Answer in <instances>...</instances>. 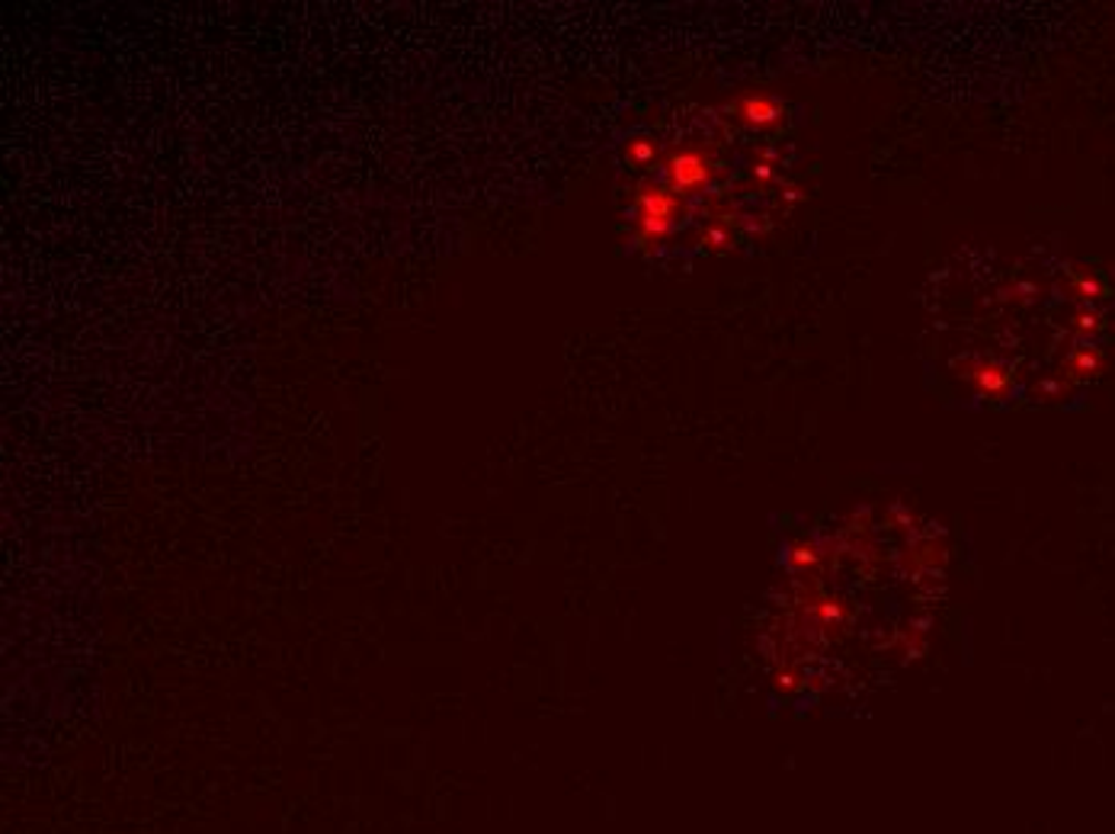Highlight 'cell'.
<instances>
[{
	"label": "cell",
	"instance_id": "6da1fadb",
	"mask_svg": "<svg viewBox=\"0 0 1115 834\" xmlns=\"http://www.w3.org/2000/svg\"><path fill=\"white\" fill-rule=\"evenodd\" d=\"M629 155H632L634 161H648V157L654 155V145H651V142H632V145H629Z\"/></svg>",
	"mask_w": 1115,
	"mask_h": 834
}]
</instances>
